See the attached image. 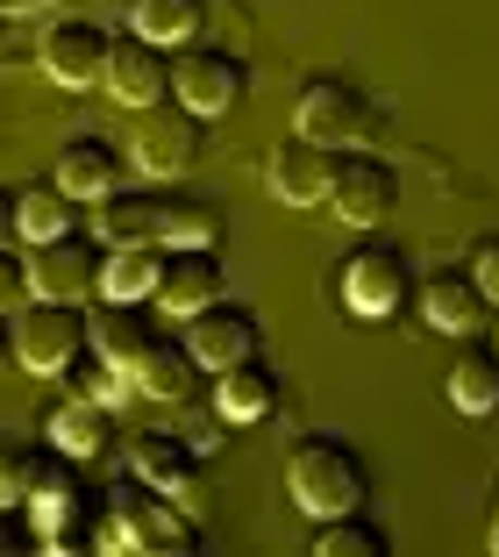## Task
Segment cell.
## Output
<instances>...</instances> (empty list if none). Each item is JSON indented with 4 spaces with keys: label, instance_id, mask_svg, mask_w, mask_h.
<instances>
[{
    "label": "cell",
    "instance_id": "1",
    "mask_svg": "<svg viewBox=\"0 0 499 557\" xmlns=\"http://www.w3.org/2000/svg\"><path fill=\"white\" fill-rule=\"evenodd\" d=\"M93 522H100L93 529V550H158V557L200 550V529H194V515H186V500H178V493L144 486V479H122Z\"/></svg>",
    "mask_w": 499,
    "mask_h": 557
},
{
    "label": "cell",
    "instance_id": "2",
    "mask_svg": "<svg viewBox=\"0 0 499 557\" xmlns=\"http://www.w3.org/2000/svg\"><path fill=\"white\" fill-rule=\"evenodd\" d=\"M286 493H292V508L314 515V522H328V515H357L364 508V458H357L342 436H300L286 450Z\"/></svg>",
    "mask_w": 499,
    "mask_h": 557
},
{
    "label": "cell",
    "instance_id": "3",
    "mask_svg": "<svg viewBox=\"0 0 499 557\" xmlns=\"http://www.w3.org/2000/svg\"><path fill=\"white\" fill-rule=\"evenodd\" d=\"M22 508L36 522V543L43 550H93V493H86L79 465L65 450H50V458L29 465V493H22Z\"/></svg>",
    "mask_w": 499,
    "mask_h": 557
},
{
    "label": "cell",
    "instance_id": "4",
    "mask_svg": "<svg viewBox=\"0 0 499 557\" xmlns=\"http://www.w3.org/2000/svg\"><path fill=\"white\" fill-rule=\"evenodd\" d=\"M407 294H414V272H407L400 244H386V236L350 244V258L336 264V308L350 322H386L407 308Z\"/></svg>",
    "mask_w": 499,
    "mask_h": 557
},
{
    "label": "cell",
    "instance_id": "5",
    "mask_svg": "<svg viewBox=\"0 0 499 557\" xmlns=\"http://www.w3.org/2000/svg\"><path fill=\"white\" fill-rule=\"evenodd\" d=\"M86 358V308L79 300H43L29 294L15 308V364L36 379H65Z\"/></svg>",
    "mask_w": 499,
    "mask_h": 557
},
{
    "label": "cell",
    "instance_id": "6",
    "mask_svg": "<svg viewBox=\"0 0 499 557\" xmlns=\"http://www.w3.org/2000/svg\"><path fill=\"white\" fill-rule=\"evenodd\" d=\"M322 208H336L342 230H378V222H392V208H400V172L371 144H350L328 164V200Z\"/></svg>",
    "mask_w": 499,
    "mask_h": 557
},
{
    "label": "cell",
    "instance_id": "7",
    "mask_svg": "<svg viewBox=\"0 0 499 557\" xmlns=\"http://www.w3.org/2000/svg\"><path fill=\"white\" fill-rule=\"evenodd\" d=\"M208 150V122L194 108H178V100H150L136 108V136H129V164L144 180H186Z\"/></svg>",
    "mask_w": 499,
    "mask_h": 557
},
{
    "label": "cell",
    "instance_id": "8",
    "mask_svg": "<svg viewBox=\"0 0 499 557\" xmlns=\"http://www.w3.org/2000/svg\"><path fill=\"white\" fill-rule=\"evenodd\" d=\"M292 129H300L307 144H322V150H350V144H371V136H378V108H371V94L350 86V79H307L300 100H292Z\"/></svg>",
    "mask_w": 499,
    "mask_h": 557
},
{
    "label": "cell",
    "instance_id": "9",
    "mask_svg": "<svg viewBox=\"0 0 499 557\" xmlns=\"http://www.w3.org/2000/svg\"><path fill=\"white\" fill-rule=\"evenodd\" d=\"M100 258H108V244H100L93 230H65V236H43V244H29V294L43 300H93L100 294Z\"/></svg>",
    "mask_w": 499,
    "mask_h": 557
},
{
    "label": "cell",
    "instance_id": "10",
    "mask_svg": "<svg viewBox=\"0 0 499 557\" xmlns=\"http://www.w3.org/2000/svg\"><path fill=\"white\" fill-rule=\"evenodd\" d=\"M242 86H250V72H242L236 50H214V44H178L172 58V100L178 108H194L200 122L228 115L242 100Z\"/></svg>",
    "mask_w": 499,
    "mask_h": 557
},
{
    "label": "cell",
    "instance_id": "11",
    "mask_svg": "<svg viewBox=\"0 0 499 557\" xmlns=\"http://www.w3.org/2000/svg\"><path fill=\"white\" fill-rule=\"evenodd\" d=\"M186 350H194V364L200 372H222V364H236V358H258L264 350V322H258V308H242V300H208V308H194L186 314Z\"/></svg>",
    "mask_w": 499,
    "mask_h": 557
},
{
    "label": "cell",
    "instance_id": "12",
    "mask_svg": "<svg viewBox=\"0 0 499 557\" xmlns=\"http://www.w3.org/2000/svg\"><path fill=\"white\" fill-rule=\"evenodd\" d=\"M100 86L114 94V108H150V100H172V50L150 44V36H114L108 65H100Z\"/></svg>",
    "mask_w": 499,
    "mask_h": 557
},
{
    "label": "cell",
    "instance_id": "13",
    "mask_svg": "<svg viewBox=\"0 0 499 557\" xmlns=\"http://www.w3.org/2000/svg\"><path fill=\"white\" fill-rule=\"evenodd\" d=\"M228 294V264H222V250H164L158 258V286H150V308H164V314H186L194 308H208V300H222Z\"/></svg>",
    "mask_w": 499,
    "mask_h": 557
},
{
    "label": "cell",
    "instance_id": "14",
    "mask_svg": "<svg viewBox=\"0 0 499 557\" xmlns=\"http://www.w3.org/2000/svg\"><path fill=\"white\" fill-rule=\"evenodd\" d=\"M108 44H114V36L100 29V22H86V15L50 22V29H43V72H50V86H72V94L100 86V65H108Z\"/></svg>",
    "mask_w": 499,
    "mask_h": 557
},
{
    "label": "cell",
    "instance_id": "15",
    "mask_svg": "<svg viewBox=\"0 0 499 557\" xmlns=\"http://www.w3.org/2000/svg\"><path fill=\"white\" fill-rule=\"evenodd\" d=\"M129 479L158 493H178V500H200V450L178 429H136L129 436Z\"/></svg>",
    "mask_w": 499,
    "mask_h": 557
},
{
    "label": "cell",
    "instance_id": "16",
    "mask_svg": "<svg viewBox=\"0 0 499 557\" xmlns=\"http://www.w3.org/2000/svg\"><path fill=\"white\" fill-rule=\"evenodd\" d=\"M328 164H336V150L307 144V136L292 129L286 144H272V158H264V186H272V200H286V208H322L328 200Z\"/></svg>",
    "mask_w": 499,
    "mask_h": 557
},
{
    "label": "cell",
    "instance_id": "17",
    "mask_svg": "<svg viewBox=\"0 0 499 557\" xmlns=\"http://www.w3.org/2000/svg\"><path fill=\"white\" fill-rule=\"evenodd\" d=\"M214 414H222L228 429H258V422L278 414V372L264 364V350L214 372Z\"/></svg>",
    "mask_w": 499,
    "mask_h": 557
},
{
    "label": "cell",
    "instance_id": "18",
    "mask_svg": "<svg viewBox=\"0 0 499 557\" xmlns=\"http://www.w3.org/2000/svg\"><path fill=\"white\" fill-rule=\"evenodd\" d=\"M222 236H228V214H222V200H208V194H194V186H164L158 194V244L164 250H222Z\"/></svg>",
    "mask_w": 499,
    "mask_h": 557
},
{
    "label": "cell",
    "instance_id": "19",
    "mask_svg": "<svg viewBox=\"0 0 499 557\" xmlns=\"http://www.w3.org/2000/svg\"><path fill=\"white\" fill-rule=\"evenodd\" d=\"M114 408L108 400H93V394H65L58 408H50V450H65L72 465H93V458H108L114 450Z\"/></svg>",
    "mask_w": 499,
    "mask_h": 557
},
{
    "label": "cell",
    "instance_id": "20",
    "mask_svg": "<svg viewBox=\"0 0 499 557\" xmlns=\"http://www.w3.org/2000/svg\"><path fill=\"white\" fill-rule=\"evenodd\" d=\"M50 180L65 186L72 200H100V194H114V186L129 180V158H122L108 136H72V144L58 150V164H50Z\"/></svg>",
    "mask_w": 499,
    "mask_h": 557
},
{
    "label": "cell",
    "instance_id": "21",
    "mask_svg": "<svg viewBox=\"0 0 499 557\" xmlns=\"http://www.w3.org/2000/svg\"><path fill=\"white\" fill-rule=\"evenodd\" d=\"M158 336V322H150V300H93V314H86V350L108 364H122L129 372V358Z\"/></svg>",
    "mask_w": 499,
    "mask_h": 557
},
{
    "label": "cell",
    "instance_id": "22",
    "mask_svg": "<svg viewBox=\"0 0 499 557\" xmlns=\"http://www.w3.org/2000/svg\"><path fill=\"white\" fill-rule=\"evenodd\" d=\"M194 379H200V364H194V350H186V336H164V329L129 358V386L150 394V400H186Z\"/></svg>",
    "mask_w": 499,
    "mask_h": 557
},
{
    "label": "cell",
    "instance_id": "23",
    "mask_svg": "<svg viewBox=\"0 0 499 557\" xmlns=\"http://www.w3.org/2000/svg\"><path fill=\"white\" fill-rule=\"evenodd\" d=\"M414 300L428 314V329H442V336H478L485 322V294L471 286V272H428Z\"/></svg>",
    "mask_w": 499,
    "mask_h": 557
},
{
    "label": "cell",
    "instance_id": "24",
    "mask_svg": "<svg viewBox=\"0 0 499 557\" xmlns=\"http://www.w3.org/2000/svg\"><path fill=\"white\" fill-rule=\"evenodd\" d=\"M93 236L100 244H158V194L150 186H114L93 200Z\"/></svg>",
    "mask_w": 499,
    "mask_h": 557
},
{
    "label": "cell",
    "instance_id": "25",
    "mask_svg": "<svg viewBox=\"0 0 499 557\" xmlns=\"http://www.w3.org/2000/svg\"><path fill=\"white\" fill-rule=\"evenodd\" d=\"M158 258H164V244H108L93 300H150V286H158Z\"/></svg>",
    "mask_w": 499,
    "mask_h": 557
},
{
    "label": "cell",
    "instance_id": "26",
    "mask_svg": "<svg viewBox=\"0 0 499 557\" xmlns=\"http://www.w3.org/2000/svg\"><path fill=\"white\" fill-rule=\"evenodd\" d=\"M200 22H208V0H129V29L150 36V44H164V50L194 44Z\"/></svg>",
    "mask_w": 499,
    "mask_h": 557
},
{
    "label": "cell",
    "instance_id": "27",
    "mask_svg": "<svg viewBox=\"0 0 499 557\" xmlns=\"http://www.w3.org/2000/svg\"><path fill=\"white\" fill-rule=\"evenodd\" d=\"M450 408L471 414V422L499 414V350H464L450 364Z\"/></svg>",
    "mask_w": 499,
    "mask_h": 557
},
{
    "label": "cell",
    "instance_id": "28",
    "mask_svg": "<svg viewBox=\"0 0 499 557\" xmlns=\"http://www.w3.org/2000/svg\"><path fill=\"white\" fill-rule=\"evenodd\" d=\"M72 208H79V200H72L58 180L22 186V194H15V236H29V244H43V236H65V230H72Z\"/></svg>",
    "mask_w": 499,
    "mask_h": 557
},
{
    "label": "cell",
    "instance_id": "29",
    "mask_svg": "<svg viewBox=\"0 0 499 557\" xmlns=\"http://www.w3.org/2000/svg\"><path fill=\"white\" fill-rule=\"evenodd\" d=\"M314 557H386V536L357 515H328V529L314 536Z\"/></svg>",
    "mask_w": 499,
    "mask_h": 557
},
{
    "label": "cell",
    "instance_id": "30",
    "mask_svg": "<svg viewBox=\"0 0 499 557\" xmlns=\"http://www.w3.org/2000/svg\"><path fill=\"white\" fill-rule=\"evenodd\" d=\"M29 300V250L0 244V314H15Z\"/></svg>",
    "mask_w": 499,
    "mask_h": 557
},
{
    "label": "cell",
    "instance_id": "31",
    "mask_svg": "<svg viewBox=\"0 0 499 557\" xmlns=\"http://www.w3.org/2000/svg\"><path fill=\"white\" fill-rule=\"evenodd\" d=\"M15 550H43V543H36V522L22 500H0V557H15Z\"/></svg>",
    "mask_w": 499,
    "mask_h": 557
},
{
    "label": "cell",
    "instance_id": "32",
    "mask_svg": "<svg viewBox=\"0 0 499 557\" xmlns=\"http://www.w3.org/2000/svg\"><path fill=\"white\" fill-rule=\"evenodd\" d=\"M471 286L485 294V308H499V230L478 236V250H471Z\"/></svg>",
    "mask_w": 499,
    "mask_h": 557
},
{
    "label": "cell",
    "instance_id": "33",
    "mask_svg": "<svg viewBox=\"0 0 499 557\" xmlns=\"http://www.w3.org/2000/svg\"><path fill=\"white\" fill-rule=\"evenodd\" d=\"M29 450H0V500H22L29 493Z\"/></svg>",
    "mask_w": 499,
    "mask_h": 557
},
{
    "label": "cell",
    "instance_id": "34",
    "mask_svg": "<svg viewBox=\"0 0 499 557\" xmlns=\"http://www.w3.org/2000/svg\"><path fill=\"white\" fill-rule=\"evenodd\" d=\"M15 372V322H8V314H0V379Z\"/></svg>",
    "mask_w": 499,
    "mask_h": 557
},
{
    "label": "cell",
    "instance_id": "35",
    "mask_svg": "<svg viewBox=\"0 0 499 557\" xmlns=\"http://www.w3.org/2000/svg\"><path fill=\"white\" fill-rule=\"evenodd\" d=\"M58 0H0V15H50Z\"/></svg>",
    "mask_w": 499,
    "mask_h": 557
},
{
    "label": "cell",
    "instance_id": "36",
    "mask_svg": "<svg viewBox=\"0 0 499 557\" xmlns=\"http://www.w3.org/2000/svg\"><path fill=\"white\" fill-rule=\"evenodd\" d=\"M0 244H15V194L0 186Z\"/></svg>",
    "mask_w": 499,
    "mask_h": 557
},
{
    "label": "cell",
    "instance_id": "37",
    "mask_svg": "<svg viewBox=\"0 0 499 557\" xmlns=\"http://www.w3.org/2000/svg\"><path fill=\"white\" fill-rule=\"evenodd\" d=\"M492 550H499V500H492Z\"/></svg>",
    "mask_w": 499,
    "mask_h": 557
}]
</instances>
